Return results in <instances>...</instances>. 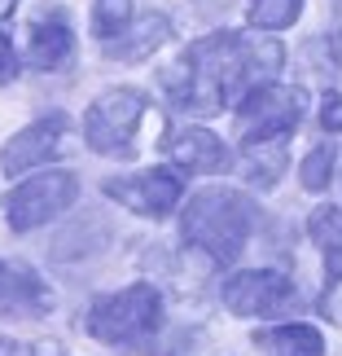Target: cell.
Instances as JSON below:
<instances>
[{
  "instance_id": "6da1fadb",
  "label": "cell",
  "mask_w": 342,
  "mask_h": 356,
  "mask_svg": "<svg viewBox=\"0 0 342 356\" xmlns=\"http://www.w3.org/2000/svg\"><path fill=\"white\" fill-rule=\"evenodd\" d=\"M281 44L241 31H215L185 49L180 66L162 71V88L185 115H220L224 106L250 88L259 75L281 66Z\"/></svg>"
},
{
  "instance_id": "7a4b0ae2",
  "label": "cell",
  "mask_w": 342,
  "mask_h": 356,
  "mask_svg": "<svg viewBox=\"0 0 342 356\" xmlns=\"http://www.w3.org/2000/svg\"><path fill=\"white\" fill-rule=\"evenodd\" d=\"M255 229V202L237 189H202L189 198L180 234L189 246H198L211 264H237Z\"/></svg>"
},
{
  "instance_id": "3957f363",
  "label": "cell",
  "mask_w": 342,
  "mask_h": 356,
  "mask_svg": "<svg viewBox=\"0 0 342 356\" xmlns=\"http://www.w3.org/2000/svg\"><path fill=\"white\" fill-rule=\"evenodd\" d=\"M162 325V295L149 282L123 286L88 308V334L110 348H145Z\"/></svg>"
},
{
  "instance_id": "277c9868",
  "label": "cell",
  "mask_w": 342,
  "mask_h": 356,
  "mask_svg": "<svg viewBox=\"0 0 342 356\" xmlns=\"http://www.w3.org/2000/svg\"><path fill=\"white\" fill-rule=\"evenodd\" d=\"M145 92L141 88H110L88 106L84 115V141L105 159H132L136 154V128L145 119Z\"/></svg>"
},
{
  "instance_id": "5b68a950",
  "label": "cell",
  "mask_w": 342,
  "mask_h": 356,
  "mask_svg": "<svg viewBox=\"0 0 342 356\" xmlns=\"http://www.w3.org/2000/svg\"><path fill=\"white\" fill-rule=\"evenodd\" d=\"M307 97L303 88L290 84H250L237 106V128H241V145H259V141H285L298 123H303Z\"/></svg>"
},
{
  "instance_id": "8992f818",
  "label": "cell",
  "mask_w": 342,
  "mask_h": 356,
  "mask_svg": "<svg viewBox=\"0 0 342 356\" xmlns=\"http://www.w3.org/2000/svg\"><path fill=\"white\" fill-rule=\"evenodd\" d=\"M79 198V176L75 172H40L31 181H22L5 202V220L13 234H31L44 220L62 216Z\"/></svg>"
},
{
  "instance_id": "52a82bcc",
  "label": "cell",
  "mask_w": 342,
  "mask_h": 356,
  "mask_svg": "<svg viewBox=\"0 0 342 356\" xmlns=\"http://www.w3.org/2000/svg\"><path fill=\"white\" fill-rule=\"evenodd\" d=\"M101 189L119 207L145 216V220H162V216H171L176 202H180L185 176L176 168H149V172H136V176H110Z\"/></svg>"
},
{
  "instance_id": "ba28073f",
  "label": "cell",
  "mask_w": 342,
  "mask_h": 356,
  "mask_svg": "<svg viewBox=\"0 0 342 356\" xmlns=\"http://www.w3.org/2000/svg\"><path fill=\"white\" fill-rule=\"evenodd\" d=\"M294 282L277 268H250L224 282V308L232 317H272L294 308Z\"/></svg>"
},
{
  "instance_id": "9c48e42d",
  "label": "cell",
  "mask_w": 342,
  "mask_h": 356,
  "mask_svg": "<svg viewBox=\"0 0 342 356\" xmlns=\"http://www.w3.org/2000/svg\"><path fill=\"white\" fill-rule=\"evenodd\" d=\"M66 132H71V119H66V115H44L40 123L22 128L18 136H9L5 149H0V172H5V176H22V172L40 168V163H49L53 154H62Z\"/></svg>"
},
{
  "instance_id": "30bf717a",
  "label": "cell",
  "mask_w": 342,
  "mask_h": 356,
  "mask_svg": "<svg viewBox=\"0 0 342 356\" xmlns=\"http://www.w3.org/2000/svg\"><path fill=\"white\" fill-rule=\"evenodd\" d=\"M53 308V291L44 286L35 268H26L22 259H0V317L31 321L44 317Z\"/></svg>"
},
{
  "instance_id": "8fae6325",
  "label": "cell",
  "mask_w": 342,
  "mask_h": 356,
  "mask_svg": "<svg viewBox=\"0 0 342 356\" xmlns=\"http://www.w3.org/2000/svg\"><path fill=\"white\" fill-rule=\"evenodd\" d=\"M162 149L171 154V163L180 172H224L228 159H232L228 145L215 132H207V128H180V132H171L167 141H162Z\"/></svg>"
},
{
  "instance_id": "7c38bea8",
  "label": "cell",
  "mask_w": 342,
  "mask_h": 356,
  "mask_svg": "<svg viewBox=\"0 0 342 356\" xmlns=\"http://www.w3.org/2000/svg\"><path fill=\"white\" fill-rule=\"evenodd\" d=\"M167 35H171V22L162 18V13H145V18L128 22L119 35L101 40V53L110 62H145L154 49L167 44Z\"/></svg>"
},
{
  "instance_id": "4fadbf2b",
  "label": "cell",
  "mask_w": 342,
  "mask_h": 356,
  "mask_svg": "<svg viewBox=\"0 0 342 356\" xmlns=\"http://www.w3.org/2000/svg\"><path fill=\"white\" fill-rule=\"evenodd\" d=\"M75 53V35L71 26L62 18H40L31 26V49H26V62L35 66V71H58V66L71 62Z\"/></svg>"
},
{
  "instance_id": "5bb4252c",
  "label": "cell",
  "mask_w": 342,
  "mask_h": 356,
  "mask_svg": "<svg viewBox=\"0 0 342 356\" xmlns=\"http://www.w3.org/2000/svg\"><path fill=\"white\" fill-rule=\"evenodd\" d=\"M307 234L325 255V291L342 277V207H316L307 216Z\"/></svg>"
},
{
  "instance_id": "9a60e30c",
  "label": "cell",
  "mask_w": 342,
  "mask_h": 356,
  "mask_svg": "<svg viewBox=\"0 0 342 356\" xmlns=\"http://www.w3.org/2000/svg\"><path fill=\"white\" fill-rule=\"evenodd\" d=\"M255 343L272 356H325V334L307 321H290L277 330H259Z\"/></svg>"
},
{
  "instance_id": "2e32d148",
  "label": "cell",
  "mask_w": 342,
  "mask_h": 356,
  "mask_svg": "<svg viewBox=\"0 0 342 356\" xmlns=\"http://www.w3.org/2000/svg\"><path fill=\"white\" fill-rule=\"evenodd\" d=\"M250 26L259 31H285V26L298 22V13H303V0H250Z\"/></svg>"
},
{
  "instance_id": "e0dca14e",
  "label": "cell",
  "mask_w": 342,
  "mask_h": 356,
  "mask_svg": "<svg viewBox=\"0 0 342 356\" xmlns=\"http://www.w3.org/2000/svg\"><path fill=\"white\" fill-rule=\"evenodd\" d=\"M334 163H338V145H334V141H325V145L311 149V154L303 159V168H298V181H303V189H311V194L330 189V181H334Z\"/></svg>"
},
{
  "instance_id": "ac0fdd59",
  "label": "cell",
  "mask_w": 342,
  "mask_h": 356,
  "mask_svg": "<svg viewBox=\"0 0 342 356\" xmlns=\"http://www.w3.org/2000/svg\"><path fill=\"white\" fill-rule=\"evenodd\" d=\"M128 22H132V0H97V9H92V35L101 40L119 35Z\"/></svg>"
},
{
  "instance_id": "d6986e66",
  "label": "cell",
  "mask_w": 342,
  "mask_h": 356,
  "mask_svg": "<svg viewBox=\"0 0 342 356\" xmlns=\"http://www.w3.org/2000/svg\"><path fill=\"white\" fill-rule=\"evenodd\" d=\"M320 128L325 132H342V92H325V102H320Z\"/></svg>"
},
{
  "instance_id": "ffe728a7",
  "label": "cell",
  "mask_w": 342,
  "mask_h": 356,
  "mask_svg": "<svg viewBox=\"0 0 342 356\" xmlns=\"http://www.w3.org/2000/svg\"><path fill=\"white\" fill-rule=\"evenodd\" d=\"M13 75H18V58H13V44H9V35L0 31V84H9Z\"/></svg>"
},
{
  "instance_id": "44dd1931",
  "label": "cell",
  "mask_w": 342,
  "mask_h": 356,
  "mask_svg": "<svg viewBox=\"0 0 342 356\" xmlns=\"http://www.w3.org/2000/svg\"><path fill=\"white\" fill-rule=\"evenodd\" d=\"M320 308L330 312L334 321H342V282H338V286H330V291L320 295Z\"/></svg>"
},
{
  "instance_id": "7402d4cb",
  "label": "cell",
  "mask_w": 342,
  "mask_h": 356,
  "mask_svg": "<svg viewBox=\"0 0 342 356\" xmlns=\"http://www.w3.org/2000/svg\"><path fill=\"white\" fill-rule=\"evenodd\" d=\"M0 356H31V348L13 343V339H0Z\"/></svg>"
},
{
  "instance_id": "603a6c76",
  "label": "cell",
  "mask_w": 342,
  "mask_h": 356,
  "mask_svg": "<svg viewBox=\"0 0 342 356\" xmlns=\"http://www.w3.org/2000/svg\"><path fill=\"white\" fill-rule=\"evenodd\" d=\"M13 9H18V0H0V22H5Z\"/></svg>"
}]
</instances>
